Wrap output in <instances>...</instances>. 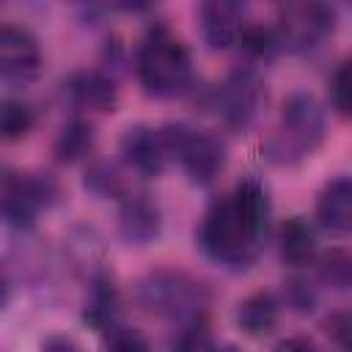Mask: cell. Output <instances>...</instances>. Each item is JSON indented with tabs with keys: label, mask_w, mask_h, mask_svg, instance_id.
Returning a JSON list of instances; mask_svg holds the SVG:
<instances>
[{
	"label": "cell",
	"mask_w": 352,
	"mask_h": 352,
	"mask_svg": "<svg viewBox=\"0 0 352 352\" xmlns=\"http://www.w3.org/2000/svg\"><path fill=\"white\" fill-rule=\"evenodd\" d=\"M104 338H107V352H148V341L143 338V333L121 322L104 330Z\"/></svg>",
	"instance_id": "cb8c5ba5"
},
{
	"label": "cell",
	"mask_w": 352,
	"mask_h": 352,
	"mask_svg": "<svg viewBox=\"0 0 352 352\" xmlns=\"http://www.w3.org/2000/svg\"><path fill=\"white\" fill-rule=\"evenodd\" d=\"M121 236L132 245H146L160 234V209L146 195H124L118 209Z\"/></svg>",
	"instance_id": "4fadbf2b"
},
{
	"label": "cell",
	"mask_w": 352,
	"mask_h": 352,
	"mask_svg": "<svg viewBox=\"0 0 352 352\" xmlns=\"http://www.w3.org/2000/svg\"><path fill=\"white\" fill-rule=\"evenodd\" d=\"M286 292H289V302H292L297 311H311L314 294H311V289H308L302 280H292V283L286 286Z\"/></svg>",
	"instance_id": "4316f807"
},
{
	"label": "cell",
	"mask_w": 352,
	"mask_h": 352,
	"mask_svg": "<svg viewBox=\"0 0 352 352\" xmlns=\"http://www.w3.org/2000/svg\"><path fill=\"white\" fill-rule=\"evenodd\" d=\"M209 352H239V349L231 346V344H226V346H217V349H209Z\"/></svg>",
	"instance_id": "f546056e"
},
{
	"label": "cell",
	"mask_w": 352,
	"mask_h": 352,
	"mask_svg": "<svg viewBox=\"0 0 352 352\" xmlns=\"http://www.w3.org/2000/svg\"><path fill=\"white\" fill-rule=\"evenodd\" d=\"M162 140L168 148V157H176L184 173L195 184H209L226 165V146L217 135L206 129H195L190 124H165Z\"/></svg>",
	"instance_id": "5b68a950"
},
{
	"label": "cell",
	"mask_w": 352,
	"mask_h": 352,
	"mask_svg": "<svg viewBox=\"0 0 352 352\" xmlns=\"http://www.w3.org/2000/svg\"><path fill=\"white\" fill-rule=\"evenodd\" d=\"M135 297L143 311L182 322L187 316L204 314L209 292L201 280L182 270H154L138 280Z\"/></svg>",
	"instance_id": "3957f363"
},
{
	"label": "cell",
	"mask_w": 352,
	"mask_h": 352,
	"mask_svg": "<svg viewBox=\"0 0 352 352\" xmlns=\"http://www.w3.org/2000/svg\"><path fill=\"white\" fill-rule=\"evenodd\" d=\"M322 278L338 289L349 286L352 283V256L341 253V250H333L324 256L322 261Z\"/></svg>",
	"instance_id": "d4e9b609"
},
{
	"label": "cell",
	"mask_w": 352,
	"mask_h": 352,
	"mask_svg": "<svg viewBox=\"0 0 352 352\" xmlns=\"http://www.w3.org/2000/svg\"><path fill=\"white\" fill-rule=\"evenodd\" d=\"M55 182L41 173H6L3 176V217L14 228H30L38 209L55 198Z\"/></svg>",
	"instance_id": "52a82bcc"
},
{
	"label": "cell",
	"mask_w": 352,
	"mask_h": 352,
	"mask_svg": "<svg viewBox=\"0 0 352 352\" xmlns=\"http://www.w3.org/2000/svg\"><path fill=\"white\" fill-rule=\"evenodd\" d=\"M270 226L267 190L256 179H245L234 192L217 198L198 228V242L209 258L223 267L245 270L256 261Z\"/></svg>",
	"instance_id": "6da1fadb"
},
{
	"label": "cell",
	"mask_w": 352,
	"mask_h": 352,
	"mask_svg": "<svg viewBox=\"0 0 352 352\" xmlns=\"http://www.w3.org/2000/svg\"><path fill=\"white\" fill-rule=\"evenodd\" d=\"M275 352H322V346L308 336H292V338H283L275 346Z\"/></svg>",
	"instance_id": "83f0119b"
},
{
	"label": "cell",
	"mask_w": 352,
	"mask_h": 352,
	"mask_svg": "<svg viewBox=\"0 0 352 352\" xmlns=\"http://www.w3.org/2000/svg\"><path fill=\"white\" fill-rule=\"evenodd\" d=\"M121 154L132 170L140 176H157L165 168L168 148L160 129H151L146 124H135L121 138Z\"/></svg>",
	"instance_id": "30bf717a"
},
{
	"label": "cell",
	"mask_w": 352,
	"mask_h": 352,
	"mask_svg": "<svg viewBox=\"0 0 352 352\" xmlns=\"http://www.w3.org/2000/svg\"><path fill=\"white\" fill-rule=\"evenodd\" d=\"M236 322L239 327L253 336V338H261L267 336L275 324H278V305H275V297L270 292H253L248 294L239 308H236Z\"/></svg>",
	"instance_id": "9a60e30c"
},
{
	"label": "cell",
	"mask_w": 352,
	"mask_h": 352,
	"mask_svg": "<svg viewBox=\"0 0 352 352\" xmlns=\"http://www.w3.org/2000/svg\"><path fill=\"white\" fill-rule=\"evenodd\" d=\"M41 69V52L30 30L6 22L0 28V74L6 82H30Z\"/></svg>",
	"instance_id": "9c48e42d"
},
{
	"label": "cell",
	"mask_w": 352,
	"mask_h": 352,
	"mask_svg": "<svg viewBox=\"0 0 352 352\" xmlns=\"http://www.w3.org/2000/svg\"><path fill=\"white\" fill-rule=\"evenodd\" d=\"M330 99L341 116H352V55L338 63L330 80Z\"/></svg>",
	"instance_id": "44dd1931"
},
{
	"label": "cell",
	"mask_w": 352,
	"mask_h": 352,
	"mask_svg": "<svg viewBox=\"0 0 352 352\" xmlns=\"http://www.w3.org/2000/svg\"><path fill=\"white\" fill-rule=\"evenodd\" d=\"M324 138V113L314 94L294 91L286 96L280 110V129L270 140V151L280 162L300 160L302 154L314 151Z\"/></svg>",
	"instance_id": "277c9868"
},
{
	"label": "cell",
	"mask_w": 352,
	"mask_h": 352,
	"mask_svg": "<svg viewBox=\"0 0 352 352\" xmlns=\"http://www.w3.org/2000/svg\"><path fill=\"white\" fill-rule=\"evenodd\" d=\"M138 80L151 96H179L192 82V60L184 41L162 22L151 25L138 47Z\"/></svg>",
	"instance_id": "7a4b0ae2"
},
{
	"label": "cell",
	"mask_w": 352,
	"mask_h": 352,
	"mask_svg": "<svg viewBox=\"0 0 352 352\" xmlns=\"http://www.w3.org/2000/svg\"><path fill=\"white\" fill-rule=\"evenodd\" d=\"M41 352H80V346L66 336H52V338L44 341Z\"/></svg>",
	"instance_id": "f1b7e54d"
},
{
	"label": "cell",
	"mask_w": 352,
	"mask_h": 352,
	"mask_svg": "<svg viewBox=\"0 0 352 352\" xmlns=\"http://www.w3.org/2000/svg\"><path fill=\"white\" fill-rule=\"evenodd\" d=\"M280 256L292 267H302L316 256V234L305 217H289L280 226Z\"/></svg>",
	"instance_id": "2e32d148"
},
{
	"label": "cell",
	"mask_w": 352,
	"mask_h": 352,
	"mask_svg": "<svg viewBox=\"0 0 352 352\" xmlns=\"http://www.w3.org/2000/svg\"><path fill=\"white\" fill-rule=\"evenodd\" d=\"M245 6L228 0H209L201 6V28L204 38L212 50H226L239 41L245 28Z\"/></svg>",
	"instance_id": "8fae6325"
},
{
	"label": "cell",
	"mask_w": 352,
	"mask_h": 352,
	"mask_svg": "<svg viewBox=\"0 0 352 352\" xmlns=\"http://www.w3.org/2000/svg\"><path fill=\"white\" fill-rule=\"evenodd\" d=\"M85 319L102 333L110 330L113 324H118V294H116V286L107 275L94 278L88 305H85Z\"/></svg>",
	"instance_id": "e0dca14e"
},
{
	"label": "cell",
	"mask_w": 352,
	"mask_h": 352,
	"mask_svg": "<svg viewBox=\"0 0 352 352\" xmlns=\"http://www.w3.org/2000/svg\"><path fill=\"white\" fill-rule=\"evenodd\" d=\"M170 352H209L206 314H195L179 322V330L170 338Z\"/></svg>",
	"instance_id": "d6986e66"
},
{
	"label": "cell",
	"mask_w": 352,
	"mask_h": 352,
	"mask_svg": "<svg viewBox=\"0 0 352 352\" xmlns=\"http://www.w3.org/2000/svg\"><path fill=\"white\" fill-rule=\"evenodd\" d=\"M69 96L74 99V104L85 107V110H113L118 91L116 82L104 74V72H77L69 80Z\"/></svg>",
	"instance_id": "5bb4252c"
},
{
	"label": "cell",
	"mask_w": 352,
	"mask_h": 352,
	"mask_svg": "<svg viewBox=\"0 0 352 352\" xmlns=\"http://www.w3.org/2000/svg\"><path fill=\"white\" fill-rule=\"evenodd\" d=\"M85 187H91V190L99 192V195H118V192H121V179H118V173H116L113 165L99 162V165H94V168L88 170Z\"/></svg>",
	"instance_id": "484cf974"
},
{
	"label": "cell",
	"mask_w": 352,
	"mask_h": 352,
	"mask_svg": "<svg viewBox=\"0 0 352 352\" xmlns=\"http://www.w3.org/2000/svg\"><path fill=\"white\" fill-rule=\"evenodd\" d=\"M333 8L324 3H286L278 8V41L292 52H311L333 33Z\"/></svg>",
	"instance_id": "8992f818"
},
{
	"label": "cell",
	"mask_w": 352,
	"mask_h": 352,
	"mask_svg": "<svg viewBox=\"0 0 352 352\" xmlns=\"http://www.w3.org/2000/svg\"><path fill=\"white\" fill-rule=\"evenodd\" d=\"M261 99H264V91H261V80L256 77V72L236 69L217 88L214 107H217V116L223 118L226 126L245 129L256 118V113L261 107Z\"/></svg>",
	"instance_id": "ba28073f"
},
{
	"label": "cell",
	"mask_w": 352,
	"mask_h": 352,
	"mask_svg": "<svg viewBox=\"0 0 352 352\" xmlns=\"http://www.w3.org/2000/svg\"><path fill=\"white\" fill-rule=\"evenodd\" d=\"M94 140H96L94 126L88 121H82V118H74L60 129V135L55 140V157L60 162H77V160L91 154Z\"/></svg>",
	"instance_id": "ac0fdd59"
},
{
	"label": "cell",
	"mask_w": 352,
	"mask_h": 352,
	"mask_svg": "<svg viewBox=\"0 0 352 352\" xmlns=\"http://www.w3.org/2000/svg\"><path fill=\"white\" fill-rule=\"evenodd\" d=\"M33 126V110L19 99H6L0 107V129L6 140H16L28 135Z\"/></svg>",
	"instance_id": "ffe728a7"
},
{
	"label": "cell",
	"mask_w": 352,
	"mask_h": 352,
	"mask_svg": "<svg viewBox=\"0 0 352 352\" xmlns=\"http://www.w3.org/2000/svg\"><path fill=\"white\" fill-rule=\"evenodd\" d=\"M330 344L336 346V352H352V308H341L333 311L324 322H322Z\"/></svg>",
	"instance_id": "603a6c76"
},
{
	"label": "cell",
	"mask_w": 352,
	"mask_h": 352,
	"mask_svg": "<svg viewBox=\"0 0 352 352\" xmlns=\"http://www.w3.org/2000/svg\"><path fill=\"white\" fill-rule=\"evenodd\" d=\"M239 41H242V47H245L250 55H258V58L272 55V52L280 47L278 33H275L272 28H264V25H256V22H250V25L242 28Z\"/></svg>",
	"instance_id": "7402d4cb"
},
{
	"label": "cell",
	"mask_w": 352,
	"mask_h": 352,
	"mask_svg": "<svg viewBox=\"0 0 352 352\" xmlns=\"http://www.w3.org/2000/svg\"><path fill=\"white\" fill-rule=\"evenodd\" d=\"M316 217L336 234H352V176H338L324 184L316 201Z\"/></svg>",
	"instance_id": "7c38bea8"
}]
</instances>
